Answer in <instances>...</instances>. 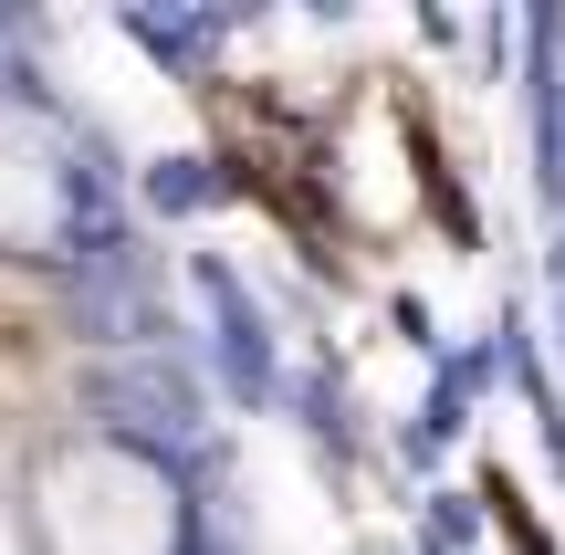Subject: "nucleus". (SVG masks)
I'll return each instance as SVG.
<instances>
[{
	"label": "nucleus",
	"mask_w": 565,
	"mask_h": 555,
	"mask_svg": "<svg viewBox=\"0 0 565 555\" xmlns=\"http://www.w3.org/2000/svg\"><path fill=\"white\" fill-rule=\"evenodd\" d=\"M32 545L42 555H168L179 493L126 440H53L32 461Z\"/></svg>",
	"instance_id": "f257e3e1"
},
{
	"label": "nucleus",
	"mask_w": 565,
	"mask_h": 555,
	"mask_svg": "<svg viewBox=\"0 0 565 555\" xmlns=\"http://www.w3.org/2000/svg\"><path fill=\"white\" fill-rule=\"evenodd\" d=\"M74 388V305L32 252H0V409L53 419Z\"/></svg>",
	"instance_id": "f03ea898"
}]
</instances>
